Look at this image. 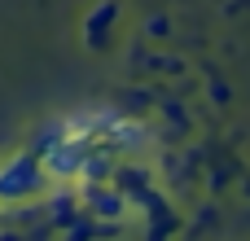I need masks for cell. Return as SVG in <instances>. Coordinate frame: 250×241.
<instances>
[{
    "label": "cell",
    "mask_w": 250,
    "mask_h": 241,
    "mask_svg": "<svg viewBox=\"0 0 250 241\" xmlns=\"http://www.w3.org/2000/svg\"><path fill=\"white\" fill-rule=\"evenodd\" d=\"M48 171H44V162L31 154V149H22V154H13L4 167H0V206H18V202H35V198H44L48 193Z\"/></svg>",
    "instance_id": "obj_1"
},
{
    "label": "cell",
    "mask_w": 250,
    "mask_h": 241,
    "mask_svg": "<svg viewBox=\"0 0 250 241\" xmlns=\"http://www.w3.org/2000/svg\"><path fill=\"white\" fill-rule=\"evenodd\" d=\"M79 206H83V215H97L105 224H119L132 211L127 193L114 180H79Z\"/></svg>",
    "instance_id": "obj_2"
},
{
    "label": "cell",
    "mask_w": 250,
    "mask_h": 241,
    "mask_svg": "<svg viewBox=\"0 0 250 241\" xmlns=\"http://www.w3.org/2000/svg\"><path fill=\"white\" fill-rule=\"evenodd\" d=\"M83 158H88V141H75V136H62L40 162H44V171H48V180L53 184H75L79 180V171H83Z\"/></svg>",
    "instance_id": "obj_3"
},
{
    "label": "cell",
    "mask_w": 250,
    "mask_h": 241,
    "mask_svg": "<svg viewBox=\"0 0 250 241\" xmlns=\"http://www.w3.org/2000/svg\"><path fill=\"white\" fill-rule=\"evenodd\" d=\"M101 145H110L119 158H132V154H141L149 145V127L136 123V119H127V114H114L105 123V132H101Z\"/></svg>",
    "instance_id": "obj_4"
},
{
    "label": "cell",
    "mask_w": 250,
    "mask_h": 241,
    "mask_svg": "<svg viewBox=\"0 0 250 241\" xmlns=\"http://www.w3.org/2000/svg\"><path fill=\"white\" fill-rule=\"evenodd\" d=\"M114 18H119V4H114V0H101V4L88 13V22H83V40H88V48H105V31L114 26Z\"/></svg>",
    "instance_id": "obj_5"
},
{
    "label": "cell",
    "mask_w": 250,
    "mask_h": 241,
    "mask_svg": "<svg viewBox=\"0 0 250 241\" xmlns=\"http://www.w3.org/2000/svg\"><path fill=\"white\" fill-rule=\"evenodd\" d=\"M110 180H114V184L127 193V202H132V206H136V202H141V198L154 189V184H149V176H145V167H136V162H123V158H119V167H114V176H110Z\"/></svg>",
    "instance_id": "obj_6"
},
{
    "label": "cell",
    "mask_w": 250,
    "mask_h": 241,
    "mask_svg": "<svg viewBox=\"0 0 250 241\" xmlns=\"http://www.w3.org/2000/svg\"><path fill=\"white\" fill-rule=\"evenodd\" d=\"M62 136H66V119H48V123H40V127L31 132L26 149H31L35 158H44V154H48V149H53V145H57Z\"/></svg>",
    "instance_id": "obj_7"
},
{
    "label": "cell",
    "mask_w": 250,
    "mask_h": 241,
    "mask_svg": "<svg viewBox=\"0 0 250 241\" xmlns=\"http://www.w3.org/2000/svg\"><path fill=\"white\" fill-rule=\"evenodd\" d=\"M149 35H167V18H149Z\"/></svg>",
    "instance_id": "obj_8"
},
{
    "label": "cell",
    "mask_w": 250,
    "mask_h": 241,
    "mask_svg": "<svg viewBox=\"0 0 250 241\" xmlns=\"http://www.w3.org/2000/svg\"><path fill=\"white\" fill-rule=\"evenodd\" d=\"M0 220H4V206H0Z\"/></svg>",
    "instance_id": "obj_9"
}]
</instances>
